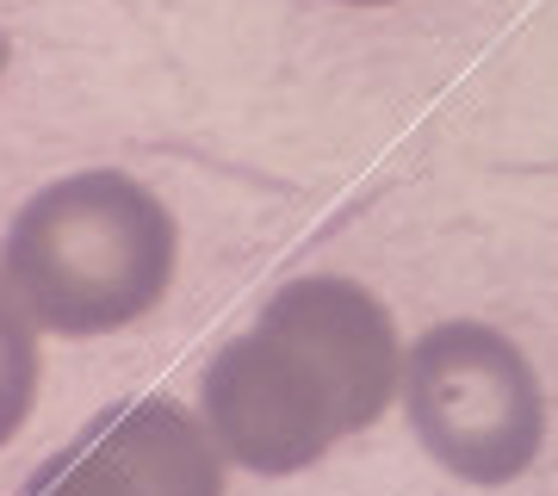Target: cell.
Segmentation results:
<instances>
[{
    "mask_svg": "<svg viewBox=\"0 0 558 496\" xmlns=\"http://www.w3.org/2000/svg\"><path fill=\"white\" fill-rule=\"evenodd\" d=\"M398 317L348 274L286 279L199 378V416L248 477H299L403 397Z\"/></svg>",
    "mask_w": 558,
    "mask_h": 496,
    "instance_id": "6da1fadb",
    "label": "cell"
},
{
    "mask_svg": "<svg viewBox=\"0 0 558 496\" xmlns=\"http://www.w3.org/2000/svg\"><path fill=\"white\" fill-rule=\"evenodd\" d=\"M0 274L44 336H119L174 292L180 223L149 180L124 168H75L44 180L13 211Z\"/></svg>",
    "mask_w": 558,
    "mask_h": 496,
    "instance_id": "7a4b0ae2",
    "label": "cell"
},
{
    "mask_svg": "<svg viewBox=\"0 0 558 496\" xmlns=\"http://www.w3.org/2000/svg\"><path fill=\"white\" fill-rule=\"evenodd\" d=\"M398 403L422 453L472 491H502L527 477L553 428L546 385L527 348L478 317L428 323L403 348Z\"/></svg>",
    "mask_w": 558,
    "mask_h": 496,
    "instance_id": "3957f363",
    "label": "cell"
},
{
    "mask_svg": "<svg viewBox=\"0 0 558 496\" xmlns=\"http://www.w3.org/2000/svg\"><path fill=\"white\" fill-rule=\"evenodd\" d=\"M230 459L211 440L199 403L168 391L119 397L81 422L20 496H223Z\"/></svg>",
    "mask_w": 558,
    "mask_h": 496,
    "instance_id": "277c9868",
    "label": "cell"
},
{
    "mask_svg": "<svg viewBox=\"0 0 558 496\" xmlns=\"http://www.w3.org/2000/svg\"><path fill=\"white\" fill-rule=\"evenodd\" d=\"M44 391V329L0 274V447H13Z\"/></svg>",
    "mask_w": 558,
    "mask_h": 496,
    "instance_id": "5b68a950",
    "label": "cell"
},
{
    "mask_svg": "<svg viewBox=\"0 0 558 496\" xmlns=\"http://www.w3.org/2000/svg\"><path fill=\"white\" fill-rule=\"evenodd\" d=\"M7 69H13V38H7V25H0V87H7Z\"/></svg>",
    "mask_w": 558,
    "mask_h": 496,
    "instance_id": "8992f818",
    "label": "cell"
},
{
    "mask_svg": "<svg viewBox=\"0 0 558 496\" xmlns=\"http://www.w3.org/2000/svg\"><path fill=\"white\" fill-rule=\"evenodd\" d=\"M341 7H398V0H341Z\"/></svg>",
    "mask_w": 558,
    "mask_h": 496,
    "instance_id": "52a82bcc",
    "label": "cell"
}]
</instances>
